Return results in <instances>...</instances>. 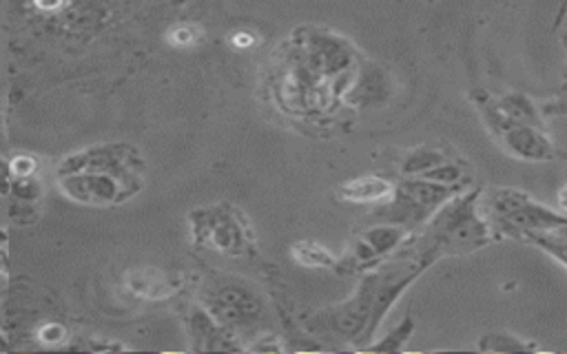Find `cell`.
I'll return each mask as SVG.
<instances>
[{"mask_svg": "<svg viewBox=\"0 0 567 354\" xmlns=\"http://www.w3.org/2000/svg\"><path fill=\"white\" fill-rule=\"evenodd\" d=\"M565 16H567V0H560V8H558V12H556V16H554V25H552V32H556V30H558V27L563 25Z\"/></svg>", "mask_w": 567, "mask_h": 354, "instance_id": "obj_26", "label": "cell"}, {"mask_svg": "<svg viewBox=\"0 0 567 354\" xmlns=\"http://www.w3.org/2000/svg\"><path fill=\"white\" fill-rule=\"evenodd\" d=\"M477 347H479L481 352L516 354V352H532V350H538L541 345L534 343V341H527V339H523V336H519V334L497 330V332H486V334H481Z\"/></svg>", "mask_w": 567, "mask_h": 354, "instance_id": "obj_16", "label": "cell"}, {"mask_svg": "<svg viewBox=\"0 0 567 354\" xmlns=\"http://www.w3.org/2000/svg\"><path fill=\"white\" fill-rule=\"evenodd\" d=\"M556 211L567 218V182L556 191Z\"/></svg>", "mask_w": 567, "mask_h": 354, "instance_id": "obj_23", "label": "cell"}, {"mask_svg": "<svg viewBox=\"0 0 567 354\" xmlns=\"http://www.w3.org/2000/svg\"><path fill=\"white\" fill-rule=\"evenodd\" d=\"M39 336H41V341H45V343H58V341L65 339V328L58 325V323H47V325L41 328Z\"/></svg>", "mask_w": 567, "mask_h": 354, "instance_id": "obj_20", "label": "cell"}, {"mask_svg": "<svg viewBox=\"0 0 567 354\" xmlns=\"http://www.w3.org/2000/svg\"><path fill=\"white\" fill-rule=\"evenodd\" d=\"M291 257L302 268L313 270H337L339 255L315 240H299L291 246Z\"/></svg>", "mask_w": 567, "mask_h": 354, "instance_id": "obj_12", "label": "cell"}, {"mask_svg": "<svg viewBox=\"0 0 567 354\" xmlns=\"http://www.w3.org/2000/svg\"><path fill=\"white\" fill-rule=\"evenodd\" d=\"M61 187L69 198L89 202V204H111V202H120L124 196L118 177L98 173V170H94L91 175L80 170L74 175H65L61 180Z\"/></svg>", "mask_w": 567, "mask_h": 354, "instance_id": "obj_9", "label": "cell"}, {"mask_svg": "<svg viewBox=\"0 0 567 354\" xmlns=\"http://www.w3.org/2000/svg\"><path fill=\"white\" fill-rule=\"evenodd\" d=\"M481 189H468L448 200L433 220L415 233V240L435 255L437 262L477 253L494 242L492 229L479 207Z\"/></svg>", "mask_w": 567, "mask_h": 354, "instance_id": "obj_2", "label": "cell"}, {"mask_svg": "<svg viewBox=\"0 0 567 354\" xmlns=\"http://www.w3.org/2000/svg\"><path fill=\"white\" fill-rule=\"evenodd\" d=\"M395 182L382 175H359L337 189V198L348 204H382L393 196Z\"/></svg>", "mask_w": 567, "mask_h": 354, "instance_id": "obj_10", "label": "cell"}, {"mask_svg": "<svg viewBox=\"0 0 567 354\" xmlns=\"http://www.w3.org/2000/svg\"><path fill=\"white\" fill-rule=\"evenodd\" d=\"M10 173L17 180H32L36 173V159L28 157V155H17L10 164Z\"/></svg>", "mask_w": 567, "mask_h": 354, "instance_id": "obj_19", "label": "cell"}, {"mask_svg": "<svg viewBox=\"0 0 567 354\" xmlns=\"http://www.w3.org/2000/svg\"><path fill=\"white\" fill-rule=\"evenodd\" d=\"M435 264L437 259L411 235L395 255L361 273L348 299L310 312L306 319L308 332L317 339L363 350L380 332L402 295Z\"/></svg>", "mask_w": 567, "mask_h": 354, "instance_id": "obj_1", "label": "cell"}, {"mask_svg": "<svg viewBox=\"0 0 567 354\" xmlns=\"http://www.w3.org/2000/svg\"><path fill=\"white\" fill-rule=\"evenodd\" d=\"M497 109L512 122L532 124L545 129V113L543 109L523 91H505L501 96H492Z\"/></svg>", "mask_w": 567, "mask_h": 354, "instance_id": "obj_11", "label": "cell"}, {"mask_svg": "<svg viewBox=\"0 0 567 354\" xmlns=\"http://www.w3.org/2000/svg\"><path fill=\"white\" fill-rule=\"evenodd\" d=\"M207 312L231 332L260 330L266 321V301L251 281L225 277L205 297Z\"/></svg>", "mask_w": 567, "mask_h": 354, "instance_id": "obj_6", "label": "cell"}, {"mask_svg": "<svg viewBox=\"0 0 567 354\" xmlns=\"http://www.w3.org/2000/svg\"><path fill=\"white\" fill-rule=\"evenodd\" d=\"M479 207L492 229L494 242H525L530 235L567 226L565 215H560L556 209L541 204L530 193L514 187H490L486 191L481 189Z\"/></svg>", "mask_w": 567, "mask_h": 354, "instance_id": "obj_3", "label": "cell"}, {"mask_svg": "<svg viewBox=\"0 0 567 354\" xmlns=\"http://www.w3.org/2000/svg\"><path fill=\"white\" fill-rule=\"evenodd\" d=\"M205 38V32L198 27V25H192V23H182V25H175L166 32V43L175 49H192L196 47L200 41Z\"/></svg>", "mask_w": 567, "mask_h": 354, "instance_id": "obj_18", "label": "cell"}, {"mask_svg": "<svg viewBox=\"0 0 567 354\" xmlns=\"http://www.w3.org/2000/svg\"><path fill=\"white\" fill-rule=\"evenodd\" d=\"M525 244L538 248L554 262H558L567 270V226L547 231V233H536L525 240Z\"/></svg>", "mask_w": 567, "mask_h": 354, "instance_id": "obj_17", "label": "cell"}, {"mask_svg": "<svg viewBox=\"0 0 567 354\" xmlns=\"http://www.w3.org/2000/svg\"><path fill=\"white\" fill-rule=\"evenodd\" d=\"M563 80L567 82V65H565V71H563Z\"/></svg>", "mask_w": 567, "mask_h": 354, "instance_id": "obj_27", "label": "cell"}, {"mask_svg": "<svg viewBox=\"0 0 567 354\" xmlns=\"http://www.w3.org/2000/svg\"><path fill=\"white\" fill-rule=\"evenodd\" d=\"M411 233L397 224L386 222H368V226L350 240L344 255H339L337 270L339 275H355L382 264L391 255H395L406 242Z\"/></svg>", "mask_w": 567, "mask_h": 354, "instance_id": "obj_8", "label": "cell"}, {"mask_svg": "<svg viewBox=\"0 0 567 354\" xmlns=\"http://www.w3.org/2000/svg\"><path fill=\"white\" fill-rule=\"evenodd\" d=\"M543 113H545V115H560V113H567V98L547 102V104L543 107Z\"/></svg>", "mask_w": 567, "mask_h": 354, "instance_id": "obj_22", "label": "cell"}, {"mask_svg": "<svg viewBox=\"0 0 567 354\" xmlns=\"http://www.w3.org/2000/svg\"><path fill=\"white\" fill-rule=\"evenodd\" d=\"M192 220L196 240L222 255L242 257L253 246V233L244 213L229 204L196 211Z\"/></svg>", "mask_w": 567, "mask_h": 354, "instance_id": "obj_7", "label": "cell"}, {"mask_svg": "<svg viewBox=\"0 0 567 354\" xmlns=\"http://www.w3.org/2000/svg\"><path fill=\"white\" fill-rule=\"evenodd\" d=\"M10 177H12V173H10V166L8 164H3L0 162V191H8V185H10Z\"/></svg>", "mask_w": 567, "mask_h": 354, "instance_id": "obj_24", "label": "cell"}, {"mask_svg": "<svg viewBox=\"0 0 567 354\" xmlns=\"http://www.w3.org/2000/svg\"><path fill=\"white\" fill-rule=\"evenodd\" d=\"M255 43H258V38L251 32H236V34H231V45L236 49H240V52L251 49Z\"/></svg>", "mask_w": 567, "mask_h": 354, "instance_id": "obj_21", "label": "cell"}, {"mask_svg": "<svg viewBox=\"0 0 567 354\" xmlns=\"http://www.w3.org/2000/svg\"><path fill=\"white\" fill-rule=\"evenodd\" d=\"M470 102L475 104L477 113L481 115V122L486 124L488 133L494 137V142L503 148L505 155L519 159V162H552L558 155V148L554 140L549 137L547 129H538L532 124H519L508 120L494 104L492 96L475 89L470 93Z\"/></svg>", "mask_w": 567, "mask_h": 354, "instance_id": "obj_5", "label": "cell"}, {"mask_svg": "<svg viewBox=\"0 0 567 354\" xmlns=\"http://www.w3.org/2000/svg\"><path fill=\"white\" fill-rule=\"evenodd\" d=\"M448 157L446 151L437 148V146H417L406 151L400 159H397V170L402 177H422L428 170H433L435 166L444 164Z\"/></svg>", "mask_w": 567, "mask_h": 354, "instance_id": "obj_13", "label": "cell"}, {"mask_svg": "<svg viewBox=\"0 0 567 354\" xmlns=\"http://www.w3.org/2000/svg\"><path fill=\"white\" fill-rule=\"evenodd\" d=\"M127 286L144 299H164L175 290V284L168 281L162 273L149 270V268H138L127 275Z\"/></svg>", "mask_w": 567, "mask_h": 354, "instance_id": "obj_14", "label": "cell"}, {"mask_svg": "<svg viewBox=\"0 0 567 354\" xmlns=\"http://www.w3.org/2000/svg\"><path fill=\"white\" fill-rule=\"evenodd\" d=\"M426 3H435V0H426Z\"/></svg>", "mask_w": 567, "mask_h": 354, "instance_id": "obj_28", "label": "cell"}, {"mask_svg": "<svg viewBox=\"0 0 567 354\" xmlns=\"http://www.w3.org/2000/svg\"><path fill=\"white\" fill-rule=\"evenodd\" d=\"M464 191L444 187L424 177H400L395 182L393 196L380 204L374 213L368 215L366 222H386V224H397L406 229L411 235L419 233L433 215L455 196Z\"/></svg>", "mask_w": 567, "mask_h": 354, "instance_id": "obj_4", "label": "cell"}, {"mask_svg": "<svg viewBox=\"0 0 567 354\" xmlns=\"http://www.w3.org/2000/svg\"><path fill=\"white\" fill-rule=\"evenodd\" d=\"M417 330V319L408 312L400 325H395L389 334L384 336H374L368 345H363L366 352H389V354H397V352H404L411 336L415 334Z\"/></svg>", "mask_w": 567, "mask_h": 354, "instance_id": "obj_15", "label": "cell"}, {"mask_svg": "<svg viewBox=\"0 0 567 354\" xmlns=\"http://www.w3.org/2000/svg\"><path fill=\"white\" fill-rule=\"evenodd\" d=\"M36 8L43 12H54V10L63 8V0H36Z\"/></svg>", "mask_w": 567, "mask_h": 354, "instance_id": "obj_25", "label": "cell"}]
</instances>
